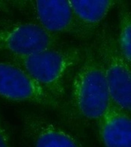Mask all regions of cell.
Segmentation results:
<instances>
[{"instance_id": "cell-5", "label": "cell", "mask_w": 131, "mask_h": 147, "mask_svg": "<svg viewBox=\"0 0 131 147\" xmlns=\"http://www.w3.org/2000/svg\"><path fill=\"white\" fill-rule=\"evenodd\" d=\"M0 98L51 110L63 106L29 74L9 60H0Z\"/></svg>"}, {"instance_id": "cell-3", "label": "cell", "mask_w": 131, "mask_h": 147, "mask_svg": "<svg viewBox=\"0 0 131 147\" xmlns=\"http://www.w3.org/2000/svg\"><path fill=\"white\" fill-rule=\"evenodd\" d=\"M94 42L113 103L131 115V67L120 53L117 35L110 25L102 24L94 34Z\"/></svg>"}, {"instance_id": "cell-2", "label": "cell", "mask_w": 131, "mask_h": 147, "mask_svg": "<svg viewBox=\"0 0 131 147\" xmlns=\"http://www.w3.org/2000/svg\"><path fill=\"white\" fill-rule=\"evenodd\" d=\"M84 54V46H59L31 55H5L7 60L24 69L64 107L71 78Z\"/></svg>"}, {"instance_id": "cell-8", "label": "cell", "mask_w": 131, "mask_h": 147, "mask_svg": "<svg viewBox=\"0 0 131 147\" xmlns=\"http://www.w3.org/2000/svg\"><path fill=\"white\" fill-rule=\"evenodd\" d=\"M97 127L104 147H131V115L113 103Z\"/></svg>"}, {"instance_id": "cell-6", "label": "cell", "mask_w": 131, "mask_h": 147, "mask_svg": "<svg viewBox=\"0 0 131 147\" xmlns=\"http://www.w3.org/2000/svg\"><path fill=\"white\" fill-rule=\"evenodd\" d=\"M22 124L32 147H89L68 129L38 113H25Z\"/></svg>"}, {"instance_id": "cell-13", "label": "cell", "mask_w": 131, "mask_h": 147, "mask_svg": "<svg viewBox=\"0 0 131 147\" xmlns=\"http://www.w3.org/2000/svg\"><path fill=\"white\" fill-rule=\"evenodd\" d=\"M14 9L8 3L7 0H0V12L4 14H12Z\"/></svg>"}, {"instance_id": "cell-7", "label": "cell", "mask_w": 131, "mask_h": 147, "mask_svg": "<svg viewBox=\"0 0 131 147\" xmlns=\"http://www.w3.org/2000/svg\"><path fill=\"white\" fill-rule=\"evenodd\" d=\"M32 15L37 22L52 33L86 38L76 21L70 0H33Z\"/></svg>"}, {"instance_id": "cell-9", "label": "cell", "mask_w": 131, "mask_h": 147, "mask_svg": "<svg viewBox=\"0 0 131 147\" xmlns=\"http://www.w3.org/2000/svg\"><path fill=\"white\" fill-rule=\"evenodd\" d=\"M79 27L86 38L95 34L108 14L117 6V0H70Z\"/></svg>"}, {"instance_id": "cell-10", "label": "cell", "mask_w": 131, "mask_h": 147, "mask_svg": "<svg viewBox=\"0 0 131 147\" xmlns=\"http://www.w3.org/2000/svg\"><path fill=\"white\" fill-rule=\"evenodd\" d=\"M118 34L117 45L120 53L131 67V10L126 0H117Z\"/></svg>"}, {"instance_id": "cell-11", "label": "cell", "mask_w": 131, "mask_h": 147, "mask_svg": "<svg viewBox=\"0 0 131 147\" xmlns=\"http://www.w3.org/2000/svg\"><path fill=\"white\" fill-rule=\"evenodd\" d=\"M14 11H18L23 15L32 14L33 0H7Z\"/></svg>"}, {"instance_id": "cell-4", "label": "cell", "mask_w": 131, "mask_h": 147, "mask_svg": "<svg viewBox=\"0 0 131 147\" xmlns=\"http://www.w3.org/2000/svg\"><path fill=\"white\" fill-rule=\"evenodd\" d=\"M61 46L58 34L35 22L0 21V52L27 55Z\"/></svg>"}, {"instance_id": "cell-1", "label": "cell", "mask_w": 131, "mask_h": 147, "mask_svg": "<svg viewBox=\"0 0 131 147\" xmlns=\"http://www.w3.org/2000/svg\"><path fill=\"white\" fill-rule=\"evenodd\" d=\"M103 65L94 42L84 54L69 84L63 110L70 120L97 123L112 106Z\"/></svg>"}, {"instance_id": "cell-12", "label": "cell", "mask_w": 131, "mask_h": 147, "mask_svg": "<svg viewBox=\"0 0 131 147\" xmlns=\"http://www.w3.org/2000/svg\"><path fill=\"white\" fill-rule=\"evenodd\" d=\"M0 147H12L11 137L1 113H0Z\"/></svg>"}]
</instances>
